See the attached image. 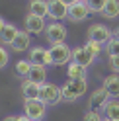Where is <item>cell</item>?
<instances>
[{
    "mask_svg": "<svg viewBox=\"0 0 119 121\" xmlns=\"http://www.w3.org/2000/svg\"><path fill=\"white\" fill-rule=\"evenodd\" d=\"M103 88L109 96V100H119V74H109L103 78Z\"/></svg>",
    "mask_w": 119,
    "mask_h": 121,
    "instance_id": "cell-14",
    "label": "cell"
},
{
    "mask_svg": "<svg viewBox=\"0 0 119 121\" xmlns=\"http://www.w3.org/2000/svg\"><path fill=\"white\" fill-rule=\"evenodd\" d=\"M20 121H31V119H29L26 113H21V115H20Z\"/></svg>",
    "mask_w": 119,
    "mask_h": 121,
    "instance_id": "cell-33",
    "label": "cell"
},
{
    "mask_svg": "<svg viewBox=\"0 0 119 121\" xmlns=\"http://www.w3.org/2000/svg\"><path fill=\"white\" fill-rule=\"evenodd\" d=\"M102 16L106 20H115L119 18V0H107L102 10Z\"/></svg>",
    "mask_w": 119,
    "mask_h": 121,
    "instance_id": "cell-20",
    "label": "cell"
},
{
    "mask_svg": "<svg viewBox=\"0 0 119 121\" xmlns=\"http://www.w3.org/2000/svg\"><path fill=\"white\" fill-rule=\"evenodd\" d=\"M111 33H113V39H119V26H117V27H115Z\"/></svg>",
    "mask_w": 119,
    "mask_h": 121,
    "instance_id": "cell-31",
    "label": "cell"
},
{
    "mask_svg": "<svg viewBox=\"0 0 119 121\" xmlns=\"http://www.w3.org/2000/svg\"><path fill=\"white\" fill-rule=\"evenodd\" d=\"M41 102L47 105H55L63 102V88H59L53 82H45L41 86Z\"/></svg>",
    "mask_w": 119,
    "mask_h": 121,
    "instance_id": "cell-5",
    "label": "cell"
},
{
    "mask_svg": "<svg viewBox=\"0 0 119 121\" xmlns=\"http://www.w3.org/2000/svg\"><path fill=\"white\" fill-rule=\"evenodd\" d=\"M29 63L31 65H39V66H49L53 65V60H51V53L49 49L45 47H33L31 51H29Z\"/></svg>",
    "mask_w": 119,
    "mask_h": 121,
    "instance_id": "cell-9",
    "label": "cell"
},
{
    "mask_svg": "<svg viewBox=\"0 0 119 121\" xmlns=\"http://www.w3.org/2000/svg\"><path fill=\"white\" fill-rule=\"evenodd\" d=\"M31 82L35 84H45L47 82V66H39V65H31V70H29V76H27Z\"/></svg>",
    "mask_w": 119,
    "mask_h": 121,
    "instance_id": "cell-16",
    "label": "cell"
},
{
    "mask_svg": "<svg viewBox=\"0 0 119 121\" xmlns=\"http://www.w3.org/2000/svg\"><path fill=\"white\" fill-rule=\"evenodd\" d=\"M107 0H88V8H90V14H102L103 6H106Z\"/></svg>",
    "mask_w": 119,
    "mask_h": 121,
    "instance_id": "cell-23",
    "label": "cell"
},
{
    "mask_svg": "<svg viewBox=\"0 0 119 121\" xmlns=\"http://www.w3.org/2000/svg\"><path fill=\"white\" fill-rule=\"evenodd\" d=\"M61 88H63V102H74V100H78V98H82L86 94L88 82H86V78H78V80L68 78Z\"/></svg>",
    "mask_w": 119,
    "mask_h": 121,
    "instance_id": "cell-1",
    "label": "cell"
},
{
    "mask_svg": "<svg viewBox=\"0 0 119 121\" xmlns=\"http://www.w3.org/2000/svg\"><path fill=\"white\" fill-rule=\"evenodd\" d=\"M72 60H74L76 65L88 69V66H90L94 60H96V57L92 55V53H88L86 47H74V49H72Z\"/></svg>",
    "mask_w": 119,
    "mask_h": 121,
    "instance_id": "cell-13",
    "label": "cell"
},
{
    "mask_svg": "<svg viewBox=\"0 0 119 121\" xmlns=\"http://www.w3.org/2000/svg\"><path fill=\"white\" fill-rule=\"evenodd\" d=\"M111 37H113L111 29L103 24H92L88 27V41H96V43L103 45V43H109Z\"/></svg>",
    "mask_w": 119,
    "mask_h": 121,
    "instance_id": "cell-6",
    "label": "cell"
},
{
    "mask_svg": "<svg viewBox=\"0 0 119 121\" xmlns=\"http://www.w3.org/2000/svg\"><path fill=\"white\" fill-rule=\"evenodd\" d=\"M80 2H88V0H80Z\"/></svg>",
    "mask_w": 119,
    "mask_h": 121,
    "instance_id": "cell-34",
    "label": "cell"
},
{
    "mask_svg": "<svg viewBox=\"0 0 119 121\" xmlns=\"http://www.w3.org/2000/svg\"><path fill=\"white\" fill-rule=\"evenodd\" d=\"M66 35H68V31H66V27L63 26V22H51V24H47V27H45V37H47V41L51 45L64 43Z\"/></svg>",
    "mask_w": 119,
    "mask_h": 121,
    "instance_id": "cell-3",
    "label": "cell"
},
{
    "mask_svg": "<svg viewBox=\"0 0 119 121\" xmlns=\"http://www.w3.org/2000/svg\"><path fill=\"white\" fill-rule=\"evenodd\" d=\"M8 63H10V53H8V49H6L4 45H0V70L6 69Z\"/></svg>",
    "mask_w": 119,
    "mask_h": 121,
    "instance_id": "cell-26",
    "label": "cell"
},
{
    "mask_svg": "<svg viewBox=\"0 0 119 121\" xmlns=\"http://www.w3.org/2000/svg\"><path fill=\"white\" fill-rule=\"evenodd\" d=\"M49 2V14L47 18H51L53 22H63L68 18V8L70 6H66L63 0H47Z\"/></svg>",
    "mask_w": 119,
    "mask_h": 121,
    "instance_id": "cell-7",
    "label": "cell"
},
{
    "mask_svg": "<svg viewBox=\"0 0 119 121\" xmlns=\"http://www.w3.org/2000/svg\"><path fill=\"white\" fill-rule=\"evenodd\" d=\"M27 10H29V14L47 18V14H49V2H47V0H31Z\"/></svg>",
    "mask_w": 119,
    "mask_h": 121,
    "instance_id": "cell-18",
    "label": "cell"
},
{
    "mask_svg": "<svg viewBox=\"0 0 119 121\" xmlns=\"http://www.w3.org/2000/svg\"><path fill=\"white\" fill-rule=\"evenodd\" d=\"M6 24H8V22H6V20H4L2 16H0V33L4 31V27H6Z\"/></svg>",
    "mask_w": 119,
    "mask_h": 121,
    "instance_id": "cell-30",
    "label": "cell"
},
{
    "mask_svg": "<svg viewBox=\"0 0 119 121\" xmlns=\"http://www.w3.org/2000/svg\"><path fill=\"white\" fill-rule=\"evenodd\" d=\"M84 47H86V51H88V53H92L94 57H98L100 53H102V45H100V43H96V41H88Z\"/></svg>",
    "mask_w": 119,
    "mask_h": 121,
    "instance_id": "cell-27",
    "label": "cell"
},
{
    "mask_svg": "<svg viewBox=\"0 0 119 121\" xmlns=\"http://www.w3.org/2000/svg\"><path fill=\"white\" fill-rule=\"evenodd\" d=\"M29 35H31V33H27L26 29H21V31L18 33V37L14 39V43L10 45V47L16 51V53H24V51H27V49H29V43H31Z\"/></svg>",
    "mask_w": 119,
    "mask_h": 121,
    "instance_id": "cell-15",
    "label": "cell"
},
{
    "mask_svg": "<svg viewBox=\"0 0 119 121\" xmlns=\"http://www.w3.org/2000/svg\"><path fill=\"white\" fill-rule=\"evenodd\" d=\"M103 119L106 117H102V113L98 109H88L82 117V121H103Z\"/></svg>",
    "mask_w": 119,
    "mask_h": 121,
    "instance_id": "cell-25",
    "label": "cell"
},
{
    "mask_svg": "<svg viewBox=\"0 0 119 121\" xmlns=\"http://www.w3.org/2000/svg\"><path fill=\"white\" fill-rule=\"evenodd\" d=\"M109 100V96L106 92V88H98V90H94V92L90 94V98H88V105H90V109H103V105L107 104Z\"/></svg>",
    "mask_w": 119,
    "mask_h": 121,
    "instance_id": "cell-12",
    "label": "cell"
},
{
    "mask_svg": "<svg viewBox=\"0 0 119 121\" xmlns=\"http://www.w3.org/2000/svg\"><path fill=\"white\" fill-rule=\"evenodd\" d=\"M21 96H24V100H41V84H35L29 78H24Z\"/></svg>",
    "mask_w": 119,
    "mask_h": 121,
    "instance_id": "cell-11",
    "label": "cell"
},
{
    "mask_svg": "<svg viewBox=\"0 0 119 121\" xmlns=\"http://www.w3.org/2000/svg\"><path fill=\"white\" fill-rule=\"evenodd\" d=\"M103 117L109 121H119V100H107V104L103 105Z\"/></svg>",
    "mask_w": 119,
    "mask_h": 121,
    "instance_id": "cell-17",
    "label": "cell"
},
{
    "mask_svg": "<svg viewBox=\"0 0 119 121\" xmlns=\"http://www.w3.org/2000/svg\"><path fill=\"white\" fill-rule=\"evenodd\" d=\"M103 121H109V119H103Z\"/></svg>",
    "mask_w": 119,
    "mask_h": 121,
    "instance_id": "cell-35",
    "label": "cell"
},
{
    "mask_svg": "<svg viewBox=\"0 0 119 121\" xmlns=\"http://www.w3.org/2000/svg\"><path fill=\"white\" fill-rule=\"evenodd\" d=\"M18 33H20V29L14 26V24H6V27H4V31L0 33V41H2V45H12L14 43V39L18 37Z\"/></svg>",
    "mask_w": 119,
    "mask_h": 121,
    "instance_id": "cell-19",
    "label": "cell"
},
{
    "mask_svg": "<svg viewBox=\"0 0 119 121\" xmlns=\"http://www.w3.org/2000/svg\"><path fill=\"white\" fill-rule=\"evenodd\" d=\"M88 16H90V8H88L86 2H76L68 8V20L78 24V22H84Z\"/></svg>",
    "mask_w": 119,
    "mask_h": 121,
    "instance_id": "cell-10",
    "label": "cell"
},
{
    "mask_svg": "<svg viewBox=\"0 0 119 121\" xmlns=\"http://www.w3.org/2000/svg\"><path fill=\"white\" fill-rule=\"evenodd\" d=\"M24 24H26V31L27 33H31V35H39L45 31V18H41V16H35V14H27L26 20H24Z\"/></svg>",
    "mask_w": 119,
    "mask_h": 121,
    "instance_id": "cell-8",
    "label": "cell"
},
{
    "mask_svg": "<svg viewBox=\"0 0 119 121\" xmlns=\"http://www.w3.org/2000/svg\"><path fill=\"white\" fill-rule=\"evenodd\" d=\"M109 69L113 74H119V57H109Z\"/></svg>",
    "mask_w": 119,
    "mask_h": 121,
    "instance_id": "cell-28",
    "label": "cell"
},
{
    "mask_svg": "<svg viewBox=\"0 0 119 121\" xmlns=\"http://www.w3.org/2000/svg\"><path fill=\"white\" fill-rule=\"evenodd\" d=\"M106 51H107L109 57H119V39H113V37H111V41L107 43Z\"/></svg>",
    "mask_w": 119,
    "mask_h": 121,
    "instance_id": "cell-24",
    "label": "cell"
},
{
    "mask_svg": "<svg viewBox=\"0 0 119 121\" xmlns=\"http://www.w3.org/2000/svg\"><path fill=\"white\" fill-rule=\"evenodd\" d=\"M24 113L31 121H41L47 113V104L41 100H24Z\"/></svg>",
    "mask_w": 119,
    "mask_h": 121,
    "instance_id": "cell-4",
    "label": "cell"
},
{
    "mask_svg": "<svg viewBox=\"0 0 119 121\" xmlns=\"http://www.w3.org/2000/svg\"><path fill=\"white\" fill-rule=\"evenodd\" d=\"M2 121H20V115H8V117H4Z\"/></svg>",
    "mask_w": 119,
    "mask_h": 121,
    "instance_id": "cell-29",
    "label": "cell"
},
{
    "mask_svg": "<svg viewBox=\"0 0 119 121\" xmlns=\"http://www.w3.org/2000/svg\"><path fill=\"white\" fill-rule=\"evenodd\" d=\"M29 70H31V63H29V60H18L16 63V74L20 78H27Z\"/></svg>",
    "mask_w": 119,
    "mask_h": 121,
    "instance_id": "cell-22",
    "label": "cell"
},
{
    "mask_svg": "<svg viewBox=\"0 0 119 121\" xmlns=\"http://www.w3.org/2000/svg\"><path fill=\"white\" fill-rule=\"evenodd\" d=\"M63 2H64L66 6H72V4H76V2H80V0H63Z\"/></svg>",
    "mask_w": 119,
    "mask_h": 121,
    "instance_id": "cell-32",
    "label": "cell"
},
{
    "mask_svg": "<svg viewBox=\"0 0 119 121\" xmlns=\"http://www.w3.org/2000/svg\"><path fill=\"white\" fill-rule=\"evenodd\" d=\"M51 60H53L55 66H63V65H68L72 60V49L68 47L66 43H59V45H51Z\"/></svg>",
    "mask_w": 119,
    "mask_h": 121,
    "instance_id": "cell-2",
    "label": "cell"
},
{
    "mask_svg": "<svg viewBox=\"0 0 119 121\" xmlns=\"http://www.w3.org/2000/svg\"><path fill=\"white\" fill-rule=\"evenodd\" d=\"M68 78L70 80H78V78H86V69L84 66H80V65H76L74 60H70L68 63Z\"/></svg>",
    "mask_w": 119,
    "mask_h": 121,
    "instance_id": "cell-21",
    "label": "cell"
}]
</instances>
